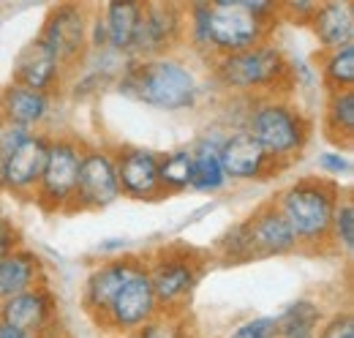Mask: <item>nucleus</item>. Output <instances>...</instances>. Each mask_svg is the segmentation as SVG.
<instances>
[{
  "instance_id": "c756f323",
  "label": "nucleus",
  "mask_w": 354,
  "mask_h": 338,
  "mask_svg": "<svg viewBox=\"0 0 354 338\" xmlns=\"http://www.w3.org/2000/svg\"><path fill=\"white\" fill-rule=\"evenodd\" d=\"M226 338H278L275 317H254L240 322Z\"/></svg>"
},
{
  "instance_id": "423d86ee",
  "label": "nucleus",
  "mask_w": 354,
  "mask_h": 338,
  "mask_svg": "<svg viewBox=\"0 0 354 338\" xmlns=\"http://www.w3.org/2000/svg\"><path fill=\"white\" fill-rule=\"evenodd\" d=\"M278 17H262L248 8L245 0H216L207 3V30L213 57L245 52L270 42Z\"/></svg>"
},
{
  "instance_id": "dca6fc26",
  "label": "nucleus",
  "mask_w": 354,
  "mask_h": 338,
  "mask_svg": "<svg viewBox=\"0 0 354 338\" xmlns=\"http://www.w3.org/2000/svg\"><path fill=\"white\" fill-rule=\"evenodd\" d=\"M115 169H118V183H120V197L131 199H161V183H158V153L150 148H118Z\"/></svg>"
},
{
  "instance_id": "39448f33",
  "label": "nucleus",
  "mask_w": 354,
  "mask_h": 338,
  "mask_svg": "<svg viewBox=\"0 0 354 338\" xmlns=\"http://www.w3.org/2000/svg\"><path fill=\"white\" fill-rule=\"evenodd\" d=\"M145 270L150 276V287L158 303V311L169 317H183L188 300L205 273V262L194 249L167 246L158 254H153L150 262H145Z\"/></svg>"
},
{
  "instance_id": "f704fd0d",
  "label": "nucleus",
  "mask_w": 354,
  "mask_h": 338,
  "mask_svg": "<svg viewBox=\"0 0 354 338\" xmlns=\"http://www.w3.org/2000/svg\"><path fill=\"white\" fill-rule=\"evenodd\" d=\"M0 338H41V336H33V333L19 330V328H14V325H6V322L0 319Z\"/></svg>"
},
{
  "instance_id": "bb28decb",
  "label": "nucleus",
  "mask_w": 354,
  "mask_h": 338,
  "mask_svg": "<svg viewBox=\"0 0 354 338\" xmlns=\"http://www.w3.org/2000/svg\"><path fill=\"white\" fill-rule=\"evenodd\" d=\"M322 80L330 93L354 90V44L330 49L322 55Z\"/></svg>"
},
{
  "instance_id": "aec40b11",
  "label": "nucleus",
  "mask_w": 354,
  "mask_h": 338,
  "mask_svg": "<svg viewBox=\"0 0 354 338\" xmlns=\"http://www.w3.org/2000/svg\"><path fill=\"white\" fill-rule=\"evenodd\" d=\"M49 109H52V96L33 93L11 82L0 87V123L36 131V126L46 121Z\"/></svg>"
},
{
  "instance_id": "f3484780",
  "label": "nucleus",
  "mask_w": 354,
  "mask_h": 338,
  "mask_svg": "<svg viewBox=\"0 0 354 338\" xmlns=\"http://www.w3.org/2000/svg\"><path fill=\"white\" fill-rule=\"evenodd\" d=\"M145 259L139 256H112L106 262H101L98 267H93L85 281V311L101 325V319L106 317L112 300L123 290V284L131 278V273L142 265Z\"/></svg>"
},
{
  "instance_id": "2f4dec72",
  "label": "nucleus",
  "mask_w": 354,
  "mask_h": 338,
  "mask_svg": "<svg viewBox=\"0 0 354 338\" xmlns=\"http://www.w3.org/2000/svg\"><path fill=\"white\" fill-rule=\"evenodd\" d=\"M319 0H292V3H278V17L281 19H289V22H297V25H308L313 11H316Z\"/></svg>"
},
{
  "instance_id": "6e6552de",
  "label": "nucleus",
  "mask_w": 354,
  "mask_h": 338,
  "mask_svg": "<svg viewBox=\"0 0 354 338\" xmlns=\"http://www.w3.org/2000/svg\"><path fill=\"white\" fill-rule=\"evenodd\" d=\"M185 36V6L180 3H142L139 25L131 46V60L164 57Z\"/></svg>"
},
{
  "instance_id": "9d476101",
  "label": "nucleus",
  "mask_w": 354,
  "mask_h": 338,
  "mask_svg": "<svg viewBox=\"0 0 354 338\" xmlns=\"http://www.w3.org/2000/svg\"><path fill=\"white\" fill-rule=\"evenodd\" d=\"M88 8L77 3H60L46 14L39 39L57 55L63 71L88 57Z\"/></svg>"
},
{
  "instance_id": "20e7f679",
  "label": "nucleus",
  "mask_w": 354,
  "mask_h": 338,
  "mask_svg": "<svg viewBox=\"0 0 354 338\" xmlns=\"http://www.w3.org/2000/svg\"><path fill=\"white\" fill-rule=\"evenodd\" d=\"M243 131H248L270 159L289 167L303 156L310 142V121L306 112L283 96L251 98Z\"/></svg>"
},
{
  "instance_id": "473e14b6",
  "label": "nucleus",
  "mask_w": 354,
  "mask_h": 338,
  "mask_svg": "<svg viewBox=\"0 0 354 338\" xmlns=\"http://www.w3.org/2000/svg\"><path fill=\"white\" fill-rule=\"evenodd\" d=\"M316 167L324 172V177H330V175H349L352 172V161L346 156L335 153V150H324V153H319Z\"/></svg>"
},
{
  "instance_id": "b1692460",
  "label": "nucleus",
  "mask_w": 354,
  "mask_h": 338,
  "mask_svg": "<svg viewBox=\"0 0 354 338\" xmlns=\"http://www.w3.org/2000/svg\"><path fill=\"white\" fill-rule=\"evenodd\" d=\"M324 136L338 148H352L354 139V90H335L324 107Z\"/></svg>"
},
{
  "instance_id": "72a5a7b5",
  "label": "nucleus",
  "mask_w": 354,
  "mask_h": 338,
  "mask_svg": "<svg viewBox=\"0 0 354 338\" xmlns=\"http://www.w3.org/2000/svg\"><path fill=\"white\" fill-rule=\"evenodd\" d=\"M17 249H19V229L6 215H0V259Z\"/></svg>"
},
{
  "instance_id": "2eb2a0df",
  "label": "nucleus",
  "mask_w": 354,
  "mask_h": 338,
  "mask_svg": "<svg viewBox=\"0 0 354 338\" xmlns=\"http://www.w3.org/2000/svg\"><path fill=\"white\" fill-rule=\"evenodd\" d=\"M46 150H49V136L41 131H33L25 142H19L11 153H6L0 164V191H14V194L36 191L46 164Z\"/></svg>"
},
{
  "instance_id": "ddd939ff",
  "label": "nucleus",
  "mask_w": 354,
  "mask_h": 338,
  "mask_svg": "<svg viewBox=\"0 0 354 338\" xmlns=\"http://www.w3.org/2000/svg\"><path fill=\"white\" fill-rule=\"evenodd\" d=\"M218 161L226 180H267L272 175H281V169H286L275 159H270L262 145L243 128L223 134L218 145Z\"/></svg>"
},
{
  "instance_id": "c85d7f7f",
  "label": "nucleus",
  "mask_w": 354,
  "mask_h": 338,
  "mask_svg": "<svg viewBox=\"0 0 354 338\" xmlns=\"http://www.w3.org/2000/svg\"><path fill=\"white\" fill-rule=\"evenodd\" d=\"M129 338H191V330H188V325L183 322V317L158 314L156 319H150V322L142 325L139 330L129 333Z\"/></svg>"
},
{
  "instance_id": "a878e982",
  "label": "nucleus",
  "mask_w": 354,
  "mask_h": 338,
  "mask_svg": "<svg viewBox=\"0 0 354 338\" xmlns=\"http://www.w3.org/2000/svg\"><path fill=\"white\" fill-rule=\"evenodd\" d=\"M191 175H194V156L188 148H177L158 156V183L164 194H180L191 188Z\"/></svg>"
},
{
  "instance_id": "a211bd4d",
  "label": "nucleus",
  "mask_w": 354,
  "mask_h": 338,
  "mask_svg": "<svg viewBox=\"0 0 354 338\" xmlns=\"http://www.w3.org/2000/svg\"><path fill=\"white\" fill-rule=\"evenodd\" d=\"M60 80H63V66H60L57 55L39 36L30 39L17 52L14 69H11V84L52 96V90L60 84Z\"/></svg>"
},
{
  "instance_id": "6ab92c4d",
  "label": "nucleus",
  "mask_w": 354,
  "mask_h": 338,
  "mask_svg": "<svg viewBox=\"0 0 354 338\" xmlns=\"http://www.w3.org/2000/svg\"><path fill=\"white\" fill-rule=\"evenodd\" d=\"M308 25L324 52L354 44V3L352 0L319 3Z\"/></svg>"
},
{
  "instance_id": "0eeeda50",
  "label": "nucleus",
  "mask_w": 354,
  "mask_h": 338,
  "mask_svg": "<svg viewBox=\"0 0 354 338\" xmlns=\"http://www.w3.org/2000/svg\"><path fill=\"white\" fill-rule=\"evenodd\" d=\"M80 161H82V145L74 136L49 139L44 172L36 186L39 208H44L46 213H68L77 188Z\"/></svg>"
},
{
  "instance_id": "5701e85b",
  "label": "nucleus",
  "mask_w": 354,
  "mask_h": 338,
  "mask_svg": "<svg viewBox=\"0 0 354 338\" xmlns=\"http://www.w3.org/2000/svg\"><path fill=\"white\" fill-rule=\"evenodd\" d=\"M221 131H207L194 148V175H191V188L194 191H218L226 186V175L218 161V145H221Z\"/></svg>"
},
{
  "instance_id": "7ed1b4c3",
  "label": "nucleus",
  "mask_w": 354,
  "mask_h": 338,
  "mask_svg": "<svg viewBox=\"0 0 354 338\" xmlns=\"http://www.w3.org/2000/svg\"><path fill=\"white\" fill-rule=\"evenodd\" d=\"M210 69H213V80L240 98L281 96V84H292L289 57L272 42L251 46L245 52L213 57Z\"/></svg>"
},
{
  "instance_id": "c9c22d12",
  "label": "nucleus",
  "mask_w": 354,
  "mask_h": 338,
  "mask_svg": "<svg viewBox=\"0 0 354 338\" xmlns=\"http://www.w3.org/2000/svg\"><path fill=\"white\" fill-rule=\"evenodd\" d=\"M129 246V240L126 238H118V240H104L101 246H98V251L101 254H112V251H120V249H126Z\"/></svg>"
},
{
  "instance_id": "f8f14e48",
  "label": "nucleus",
  "mask_w": 354,
  "mask_h": 338,
  "mask_svg": "<svg viewBox=\"0 0 354 338\" xmlns=\"http://www.w3.org/2000/svg\"><path fill=\"white\" fill-rule=\"evenodd\" d=\"M240 224H243V232H245L251 259H272V256H289V254L300 251L297 238H295L289 221L283 218V213L278 211L275 199L259 205Z\"/></svg>"
},
{
  "instance_id": "f257e3e1",
  "label": "nucleus",
  "mask_w": 354,
  "mask_h": 338,
  "mask_svg": "<svg viewBox=\"0 0 354 338\" xmlns=\"http://www.w3.org/2000/svg\"><path fill=\"white\" fill-rule=\"evenodd\" d=\"M118 90L145 107L161 112L191 109L199 101V80L196 74L172 55L153 60H126Z\"/></svg>"
},
{
  "instance_id": "1a4fd4ad",
  "label": "nucleus",
  "mask_w": 354,
  "mask_h": 338,
  "mask_svg": "<svg viewBox=\"0 0 354 338\" xmlns=\"http://www.w3.org/2000/svg\"><path fill=\"white\" fill-rule=\"evenodd\" d=\"M118 199H120V183H118L112 150H104V148L82 150L77 188H74V199L68 205V213L104 211Z\"/></svg>"
},
{
  "instance_id": "4468645a",
  "label": "nucleus",
  "mask_w": 354,
  "mask_h": 338,
  "mask_svg": "<svg viewBox=\"0 0 354 338\" xmlns=\"http://www.w3.org/2000/svg\"><path fill=\"white\" fill-rule=\"evenodd\" d=\"M0 319L6 325H14L19 330H28L33 336L52 338L55 336V319H57V297L55 292L41 284L28 292L8 297L0 303Z\"/></svg>"
},
{
  "instance_id": "7c9ffc66",
  "label": "nucleus",
  "mask_w": 354,
  "mask_h": 338,
  "mask_svg": "<svg viewBox=\"0 0 354 338\" xmlns=\"http://www.w3.org/2000/svg\"><path fill=\"white\" fill-rule=\"evenodd\" d=\"M316 338H354V317L352 311H338L322 328L316 330Z\"/></svg>"
},
{
  "instance_id": "4be33fe9",
  "label": "nucleus",
  "mask_w": 354,
  "mask_h": 338,
  "mask_svg": "<svg viewBox=\"0 0 354 338\" xmlns=\"http://www.w3.org/2000/svg\"><path fill=\"white\" fill-rule=\"evenodd\" d=\"M104 14V25H106V49L129 57L136 36V25H139V14H142V3H106L101 8Z\"/></svg>"
},
{
  "instance_id": "cd10ccee",
  "label": "nucleus",
  "mask_w": 354,
  "mask_h": 338,
  "mask_svg": "<svg viewBox=\"0 0 354 338\" xmlns=\"http://www.w3.org/2000/svg\"><path fill=\"white\" fill-rule=\"evenodd\" d=\"M330 243L335 251H344L352 256L354 251V202L349 194L341 197L335 215H333V229H330Z\"/></svg>"
},
{
  "instance_id": "f03ea898",
  "label": "nucleus",
  "mask_w": 354,
  "mask_h": 338,
  "mask_svg": "<svg viewBox=\"0 0 354 338\" xmlns=\"http://www.w3.org/2000/svg\"><path fill=\"white\" fill-rule=\"evenodd\" d=\"M341 202V188L333 177L308 175L283 188L275 199L278 211L289 221L300 251H324L330 246L333 215Z\"/></svg>"
},
{
  "instance_id": "412c9836",
  "label": "nucleus",
  "mask_w": 354,
  "mask_h": 338,
  "mask_svg": "<svg viewBox=\"0 0 354 338\" xmlns=\"http://www.w3.org/2000/svg\"><path fill=\"white\" fill-rule=\"evenodd\" d=\"M41 284H46L44 267L33 251L17 249L0 259V303Z\"/></svg>"
},
{
  "instance_id": "393cba45",
  "label": "nucleus",
  "mask_w": 354,
  "mask_h": 338,
  "mask_svg": "<svg viewBox=\"0 0 354 338\" xmlns=\"http://www.w3.org/2000/svg\"><path fill=\"white\" fill-rule=\"evenodd\" d=\"M322 322L324 314L313 300H295L275 317L278 338H316Z\"/></svg>"
},
{
  "instance_id": "9b49d317",
  "label": "nucleus",
  "mask_w": 354,
  "mask_h": 338,
  "mask_svg": "<svg viewBox=\"0 0 354 338\" xmlns=\"http://www.w3.org/2000/svg\"><path fill=\"white\" fill-rule=\"evenodd\" d=\"M158 303L150 287V276L145 270V262L131 273V278L123 284V290L112 300L106 317L101 319V328H109L115 333H133L142 325H147L150 319H156Z\"/></svg>"
}]
</instances>
